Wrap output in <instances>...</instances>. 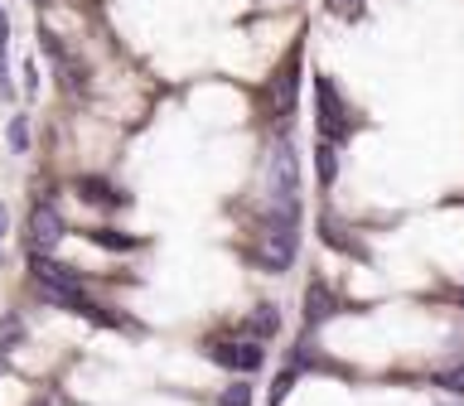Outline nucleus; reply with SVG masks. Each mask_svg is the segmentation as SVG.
I'll list each match as a JSON object with an SVG mask.
<instances>
[{"label": "nucleus", "mask_w": 464, "mask_h": 406, "mask_svg": "<svg viewBox=\"0 0 464 406\" xmlns=\"http://www.w3.org/2000/svg\"><path fill=\"white\" fill-rule=\"evenodd\" d=\"M232 362L237 368H261V343H237L232 348Z\"/></svg>", "instance_id": "nucleus-10"}, {"label": "nucleus", "mask_w": 464, "mask_h": 406, "mask_svg": "<svg viewBox=\"0 0 464 406\" xmlns=\"http://www.w3.org/2000/svg\"><path fill=\"white\" fill-rule=\"evenodd\" d=\"M0 368H5V362H0Z\"/></svg>", "instance_id": "nucleus-18"}, {"label": "nucleus", "mask_w": 464, "mask_h": 406, "mask_svg": "<svg viewBox=\"0 0 464 406\" xmlns=\"http://www.w3.org/2000/svg\"><path fill=\"white\" fill-rule=\"evenodd\" d=\"M290 261H295V227H290V223H271L266 242H261V266L290 271Z\"/></svg>", "instance_id": "nucleus-4"}, {"label": "nucleus", "mask_w": 464, "mask_h": 406, "mask_svg": "<svg viewBox=\"0 0 464 406\" xmlns=\"http://www.w3.org/2000/svg\"><path fill=\"white\" fill-rule=\"evenodd\" d=\"M314 126H319V136H324L329 145L348 140V111H343V97H339V87H334L324 72L314 78Z\"/></svg>", "instance_id": "nucleus-2"}, {"label": "nucleus", "mask_w": 464, "mask_h": 406, "mask_svg": "<svg viewBox=\"0 0 464 406\" xmlns=\"http://www.w3.org/2000/svg\"><path fill=\"white\" fill-rule=\"evenodd\" d=\"M78 194L87 198V203H121V188H111L107 179H78Z\"/></svg>", "instance_id": "nucleus-7"}, {"label": "nucleus", "mask_w": 464, "mask_h": 406, "mask_svg": "<svg viewBox=\"0 0 464 406\" xmlns=\"http://www.w3.org/2000/svg\"><path fill=\"white\" fill-rule=\"evenodd\" d=\"M246 329H252V339H266V334L281 329V314H276L271 304H261V310H256L252 319H246Z\"/></svg>", "instance_id": "nucleus-8"}, {"label": "nucleus", "mask_w": 464, "mask_h": 406, "mask_svg": "<svg viewBox=\"0 0 464 406\" xmlns=\"http://www.w3.org/2000/svg\"><path fill=\"white\" fill-rule=\"evenodd\" d=\"M314 165H319V184H324V188L339 179V160H334V145H329V140L314 150Z\"/></svg>", "instance_id": "nucleus-9"}, {"label": "nucleus", "mask_w": 464, "mask_h": 406, "mask_svg": "<svg viewBox=\"0 0 464 406\" xmlns=\"http://www.w3.org/2000/svg\"><path fill=\"white\" fill-rule=\"evenodd\" d=\"M10 150L14 155L29 150V121H24V116H14V121H10Z\"/></svg>", "instance_id": "nucleus-11"}, {"label": "nucleus", "mask_w": 464, "mask_h": 406, "mask_svg": "<svg viewBox=\"0 0 464 406\" xmlns=\"http://www.w3.org/2000/svg\"><path fill=\"white\" fill-rule=\"evenodd\" d=\"M58 237H63V218H58L49 203H39V208L29 213V242H34V252H53Z\"/></svg>", "instance_id": "nucleus-5"}, {"label": "nucleus", "mask_w": 464, "mask_h": 406, "mask_svg": "<svg viewBox=\"0 0 464 406\" xmlns=\"http://www.w3.org/2000/svg\"><path fill=\"white\" fill-rule=\"evenodd\" d=\"M440 387H450V392H464V362L455 372H440Z\"/></svg>", "instance_id": "nucleus-15"}, {"label": "nucleus", "mask_w": 464, "mask_h": 406, "mask_svg": "<svg viewBox=\"0 0 464 406\" xmlns=\"http://www.w3.org/2000/svg\"><path fill=\"white\" fill-rule=\"evenodd\" d=\"M5 39H10V20H5V10H0V49H5Z\"/></svg>", "instance_id": "nucleus-16"}, {"label": "nucleus", "mask_w": 464, "mask_h": 406, "mask_svg": "<svg viewBox=\"0 0 464 406\" xmlns=\"http://www.w3.org/2000/svg\"><path fill=\"white\" fill-rule=\"evenodd\" d=\"M290 387H295V368H285L281 377H276V387H271V406H281Z\"/></svg>", "instance_id": "nucleus-12"}, {"label": "nucleus", "mask_w": 464, "mask_h": 406, "mask_svg": "<svg viewBox=\"0 0 464 406\" xmlns=\"http://www.w3.org/2000/svg\"><path fill=\"white\" fill-rule=\"evenodd\" d=\"M223 406H252V392H246V382H232L223 392Z\"/></svg>", "instance_id": "nucleus-13"}, {"label": "nucleus", "mask_w": 464, "mask_h": 406, "mask_svg": "<svg viewBox=\"0 0 464 406\" xmlns=\"http://www.w3.org/2000/svg\"><path fill=\"white\" fill-rule=\"evenodd\" d=\"M266 198H271V223H290V227H295V213H300V160H295L290 136H276L271 140V155H266Z\"/></svg>", "instance_id": "nucleus-1"}, {"label": "nucleus", "mask_w": 464, "mask_h": 406, "mask_svg": "<svg viewBox=\"0 0 464 406\" xmlns=\"http://www.w3.org/2000/svg\"><path fill=\"white\" fill-rule=\"evenodd\" d=\"M329 314H334V295H329L324 281H314L310 295H304V319H310V324H324Z\"/></svg>", "instance_id": "nucleus-6"}, {"label": "nucleus", "mask_w": 464, "mask_h": 406, "mask_svg": "<svg viewBox=\"0 0 464 406\" xmlns=\"http://www.w3.org/2000/svg\"><path fill=\"white\" fill-rule=\"evenodd\" d=\"M334 14H343V20H353V14H362V0H329Z\"/></svg>", "instance_id": "nucleus-14"}, {"label": "nucleus", "mask_w": 464, "mask_h": 406, "mask_svg": "<svg viewBox=\"0 0 464 406\" xmlns=\"http://www.w3.org/2000/svg\"><path fill=\"white\" fill-rule=\"evenodd\" d=\"M266 92H271V116L285 126V121H290V111H295V92H300V49L281 63V72L271 78Z\"/></svg>", "instance_id": "nucleus-3"}, {"label": "nucleus", "mask_w": 464, "mask_h": 406, "mask_svg": "<svg viewBox=\"0 0 464 406\" xmlns=\"http://www.w3.org/2000/svg\"><path fill=\"white\" fill-rule=\"evenodd\" d=\"M5 223H10V218H5V203H0V237H5Z\"/></svg>", "instance_id": "nucleus-17"}, {"label": "nucleus", "mask_w": 464, "mask_h": 406, "mask_svg": "<svg viewBox=\"0 0 464 406\" xmlns=\"http://www.w3.org/2000/svg\"><path fill=\"white\" fill-rule=\"evenodd\" d=\"M459 300H464V295H459Z\"/></svg>", "instance_id": "nucleus-19"}]
</instances>
